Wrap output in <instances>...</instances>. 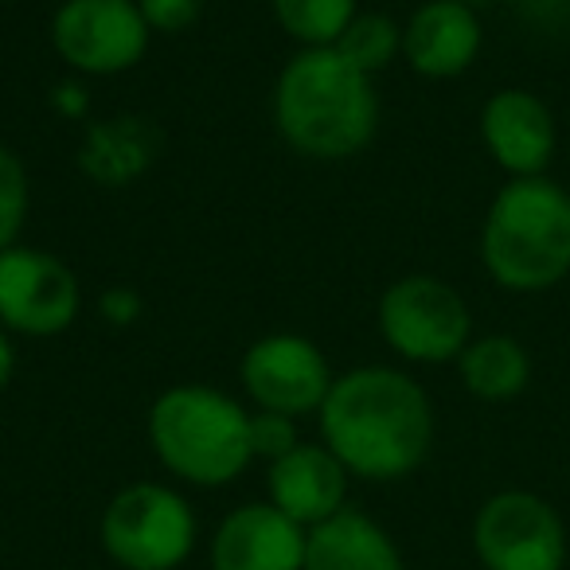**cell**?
Returning a JSON list of instances; mask_svg holds the SVG:
<instances>
[{"instance_id": "26", "label": "cell", "mask_w": 570, "mask_h": 570, "mask_svg": "<svg viewBox=\"0 0 570 570\" xmlns=\"http://www.w3.org/2000/svg\"><path fill=\"white\" fill-rule=\"evenodd\" d=\"M461 4H473V9H476V4H489V0H461Z\"/></svg>"}, {"instance_id": "20", "label": "cell", "mask_w": 570, "mask_h": 570, "mask_svg": "<svg viewBox=\"0 0 570 570\" xmlns=\"http://www.w3.org/2000/svg\"><path fill=\"white\" fill-rule=\"evenodd\" d=\"M28 168L9 145H0V254L20 243L28 219Z\"/></svg>"}, {"instance_id": "8", "label": "cell", "mask_w": 570, "mask_h": 570, "mask_svg": "<svg viewBox=\"0 0 570 570\" xmlns=\"http://www.w3.org/2000/svg\"><path fill=\"white\" fill-rule=\"evenodd\" d=\"M473 547L489 570H562L567 528L543 497L523 489L484 500L473 523Z\"/></svg>"}, {"instance_id": "19", "label": "cell", "mask_w": 570, "mask_h": 570, "mask_svg": "<svg viewBox=\"0 0 570 570\" xmlns=\"http://www.w3.org/2000/svg\"><path fill=\"white\" fill-rule=\"evenodd\" d=\"M336 51L348 59L356 71H364L367 79L380 71H387L403 51V24L387 12H356L344 36L336 40Z\"/></svg>"}, {"instance_id": "10", "label": "cell", "mask_w": 570, "mask_h": 570, "mask_svg": "<svg viewBox=\"0 0 570 570\" xmlns=\"http://www.w3.org/2000/svg\"><path fill=\"white\" fill-rule=\"evenodd\" d=\"M238 380L258 411L289 414V419L321 411L333 391L325 352L297 333H269L254 341L243 356Z\"/></svg>"}, {"instance_id": "22", "label": "cell", "mask_w": 570, "mask_h": 570, "mask_svg": "<svg viewBox=\"0 0 570 570\" xmlns=\"http://www.w3.org/2000/svg\"><path fill=\"white\" fill-rule=\"evenodd\" d=\"M137 9H141L149 32L173 36V32H184V28L196 24L204 0H137Z\"/></svg>"}, {"instance_id": "14", "label": "cell", "mask_w": 570, "mask_h": 570, "mask_svg": "<svg viewBox=\"0 0 570 570\" xmlns=\"http://www.w3.org/2000/svg\"><path fill=\"white\" fill-rule=\"evenodd\" d=\"M266 484L269 504L277 512H285L302 528H317L344 508L348 469L341 465V458L328 445H297L285 458L269 461Z\"/></svg>"}, {"instance_id": "7", "label": "cell", "mask_w": 570, "mask_h": 570, "mask_svg": "<svg viewBox=\"0 0 570 570\" xmlns=\"http://www.w3.org/2000/svg\"><path fill=\"white\" fill-rule=\"evenodd\" d=\"M149 24L137 0H63L51 17V43L79 75H121L149 51Z\"/></svg>"}, {"instance_id": "15", "label": "cell", "mask_w": 570, "mask_h": 570, "mask_svg": "<svg viewBox=\"0 0 570 570\" xmlns=\"http://www.w3.org/2000/svg\"><path fill=\"white\" fill-rule=\"evenodd\" d=\"M305 570H403L391 535L364 512H341L309 528Z\"/></svg>"}, {"instance_id": "12", "label": "cell", "mask_w": 570, "mask_h": 570, "mask_svg": "<svg viewBox=\"0 0 570 570\" xmlns=\"http://www.w3.org/2000/svg\"><path fill=\"white\" fill-rule=\"evenodd\" d=\"M481 20L473 4L426 0L403 24V59L422 79H458L481 56Z\"/></svg>"}, {"instance_id": "4", "label": "cell", "mask_w": 570, "mask_h": 570, "mask_svg": "<svg viewBox=\"0 0 570 570\" xmlns=\"http://www.w3.org/2000/svg\"><path fill=\"white\" fill-rule=\"evenodd\" d=\"M149 442L168 473L191 484H227L254 458L250 414L204 383H180L157 395L149 411Z\"/></svg>"}, {"instance_id": "21", "label": "cell", "mask_w": 570, "mask_h": 570, "mask_svg": "<svg viewBox=\"0 0 570 570\" xmlns=\"http://www.w3.org/2000/svg\"><path fill=\"white\" fill-rule=\"evenodd\" d=\"M297 426L289 414H274V411H254L250 414V453L254 458L277 461L289 450H297Z\"/></svg>"}, {"instance_id": "24", "label": "cell", "mask_w": 570, "mask_h": 570, "mask_svg": "<svg viewBox=\"0 0 570 570\" xmlns=\"http://www.w3.org/2000/svg\"><path fill=\"white\" fill-rule=\"evenodd\" d=\"M12 372H17V348H12V341L0 328V391L12 383Z\"/></svg>"}, {"instance_id": "16", "label": "cell", "mask_w": 570, "mask_h": 570, "mask_svg": "<svg viewBox=\"0 0 570 570\" xmlns=\"http://www.w3.org/2000/svg\"><path fill=\"white\" fill-rule=\"evenodd\" d=\"M461 383L473 399L484 403H508L515 399L531 380V356L515 336L508 333H489L465 344V352L458 356Z\"/></svg>"}, {"instance_id": "11", "label": "cell", "mask_w": 570, "mask_h": 570, "mask_svg": "<svg viewBox=\"0 0 570 570\" xmlns=\"http://www.w3.org/2000/svg\"><path fill=\"white\" fill-rule=\"evenodd\" d=\"M481 141L512 180H523V176H547L559 129L543 98L523 87H504L484 102Z\"/></svg>"}, {"instance_id": "3", "label": "cell", "mask_w": 570, "mask_h": 570, "mask_svg": "<svg viewBox=\"0 0 570 570\" xmlns=\"http://www.w3.org/2000/svg\"><path fill=\"white\" fill-rule=\"evenodd\" d=\"M481 262L512 294L559 285L570 274V191L551 176L508 180L484 212Z\"/></svg>"}, {"instance_id": "1", "label": "cell", "mask_w": 570, "mask_h": 570, "mask_svg": "<svg viewBox=\"0 0 570 570\" xmlns=\"http://www.w3.org/2000/svg\"><path fill=\"white\" fill-rule=\"evenodd\" d=\"M321 434L341 465L367 481H395L426 461L434 406L399 367H352L321 403Z\"/></svg>"}, {"instance_id": "9", "label": "cell", "mask_w": 570, "mask_h": 570, "mask_svg": "<svg viewBox=\"0 0 570 570\" xmlns=\"http://www.w3.org/2000/svg\"><path fill=\"white\" fill-rule=\"evenodd\" d=\"M82 305L79 277L56 254L12 246L0 254V325L20 336H59Z\"/></svg>"}, {"instance_id": "5", "label": "cell", "mask_w": 570, "mask_h": 570, "mask_svg": "<svg viewBox=\"0 0 570 570\" xmlns=\"http://www.w3.org/2000/svg\"><path fill=\"white\" fill-rule=\"evenodd\" d=\"M380 333L411 364H445L473 341L465 297L434 274H406L380 297Z\"/></svg>"}, {"instance_id": "17", "label": "cell", "mask_w": 570, "mask_h": 570, "mask_svg": "<svg viewBox=\"0 0 570 570\" xmlns=\"http://www.w3.org/2000/svg\"><path fill=\"white\" fill-rule=\"evenodd\" d=\"M157 157L145 137V129L134 118H114L110 126H95L82 145V168L106 188L134 180L149 160Z\"/></svg>"}, {"instance_id": "23", "label": "cell", "mask_w": 570, "mask_h": 570, "mask_svg": "<svg viewBox=\"0 0 570 570\" xmlns=\"http://www.w3.org/2000/svg\"><path fill=\"white\" fill-rule=\"evenodd\" d=\"M98 313H102L110 325H134L137 317H141V297L129 289V285H114V289H106L102 297H98Z\"/></svg>"}, {"instance_id": "2", "label": "cell", "mask_w": 570, "mask_h": 570, "mask_svg": "<svg viewBox=\"0 0 570 570\" xmlns=\"http://www.w3.org/2000/svg\"><path fill=\"white\" fill-rule=\"evenodd\" d=\"M274 126L302 157H356L380 126V95L336 48H302L274 82Z\"/></svg>"}, {"instance_id": "25", "label": "cell", "mask_w": 570, "mask_h": 570, "mask_svg": "<svg viewBox=\"0 0 570 570\" xmlns=\"http://www.w3.org/2000/svg\"><path fill=\"white\" fill-rule=\"evenodd\" d=\"M56 106H63L67 114H79L82 110V95H79V87H59V95H56Z\"/></svg>"}, {"instance_id": "13", "label": "cell", "mask_w": 570, "mask_h": 570, "mask_svg": "<svg viewBox=\"0 0 570 570\" xmlns=\"http://www.w3.org/2000/svg\"><path fill=\"white\" fill-rule=\"evenodd\" d=\"M305 528L274 504H243L219 523L215 570H305Z\"/></svg>"}, {"instance_id": "6", "label": "cell", "mask_w": 570, "mask_h": 570, "mask_svg": "<svg viewBox=\"0 0 570 570\" xmlns=\"http://www.w3.org/2000/svg\"><path fill=\"white\" fill-rule=\"evenodd\" d=\"M102 543L126 570H173L191 554L196 515L165 484H129L106 504Z\"/></svg>"}, {"instance_id": "18", "label": "cell", "mask_w": 570, "mask_h": 570, "mask_svg": "<svg viewBox=\"0 0 570 570\" xmlns=\"http://www.w3.org/2000/svg\"><path fill=\"white\" fill-rule=\"evenodd\" d=\"M277 24L302 48H336L344 28L356 20V0H269Z\"/></svg>"}]
</instances>
